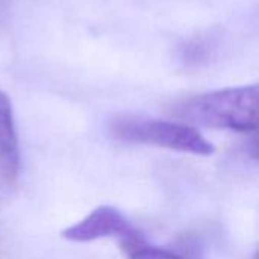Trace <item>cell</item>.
<instances>
[{
  "instance_id": "obj_1",
  "label": "cell",
  "mask_w": 259,
  "mask_h": 259,
  "mask_svg": "<svg viewBox=\"0 0 259 259\" xmlns=\"http://www.w3.org/2000/svg\"><path fill=\"white\" fill-rule=\"evenodd\" d=\"M168 114L185 124L253 132L258 126V85L225 88L175 100Z\"/></svg>"
},
{
  "instance_id": "obj_2",
  "label": "cell",
  "mask_w": 259,
  "mask_h": 259,
  "mask_svg": "<svg viewBox=\"0 0 259 259\" xmlns=\"http://www.w3.org/2000/svg\"><path fill=\"white\" fill-rule=\"evenodd\" d=\"M109 134L114 140L123 143L150 144L199 156L214 153V146L193 126L140 114H115L109 121Z\"/></svg>"
},
{
  "instance_id": "obj_3",
  "label": "cell",
  "mask_w": 259,
  "mask_h": 259,
  "mask_svg": "<svg viewBox=\"0 0 259 259\" xmlns=\"http://www.w3.org/2000/svg\"><path fill=\"white\" fill-rule=\"evenodd\" d=\"M138 231L114 206H99L85 219L62 231V238L73 243H90L100 238H127Z\"/></svg>"
},
{
  "instance_id": "obj_4",
  "label": "cell",
  "mask_w": 259,
  "mask_h": 259,
  "mask_svg": "<svg viewBox=\"0 0 259 259\" xmlns=\"http://www.w3.org/2000/svg\"><path fill=\"white\" fill-rule=\"evenodd\" d=\"M20 144L11 99L0 91V179L12 184L20 173Z\"/></svg>"
},
{
  "instance_id": "obj_5",
  "label": "cell",
  "mask_w": 259,
  "mask_h": 259,
  "mask_svg": "<svg viewBox=\"0 0 259 259\" xmlns=\"http://www.w3.org/2000/svg\"><path fill=\"white\" fill-rule=\"evenodd\" d=\"M217 50V41L212 35H196L181 46V61L190 67L197 68L211 62Z\"/></svg>"
},
{
  "instance_id": "obj_6",
  "label": "cell",
  "mask_w": 259,
  "mask_h": 259,
  "mask_svg": "<svg viewBox=\"0 0 259 259\" xmlns=\"http://www.w3.org/2000/svg\"><path fill=\"white\" fill-rule=\"evenodd\" d=\"M118 246L124 258L127 259H190L188 256H184L182 253L150 246L140 232L120 240Z\"/></svg>"
},
{
  "instance_id": "obj_7",
  "label": "cell",
  "mask_w": 259,
  "mask_h": 259,
  "mask_svg": "<svg viewBox=\"0 0 259 259\" xmlns=\"http://www.w3.org/2000/svg\"><path fill=\"white\" fill-rule=\"evenodd\" d=\"M253 259H256V256H253Z\"/></svg>"
}]
</instances>
